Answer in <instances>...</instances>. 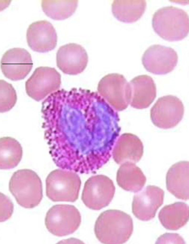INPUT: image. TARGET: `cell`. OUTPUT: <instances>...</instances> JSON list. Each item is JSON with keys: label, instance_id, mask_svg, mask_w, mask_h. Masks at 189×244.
<instances>
[{"label": "cell", "instance_id": "6da1fadb", "mask_svg": "<svg viewBox=\"0 0 189 244\" xmlns=\"http://www.w3.org/2000/svg\"><path fill=\"white\" fill-rule=\"evenodd\" d=\"M132 219L121 211L110 209L102 212L96 220L94 231L98 240L105 244H122L127 241L133 232Z\"/></svg>", "mask_w": 189, "mask_h": 244}, {"label": "cell", "instance_id": "7a4b0ae2", "mask_svg": "<svg viewBox=\"0 0 189 244\" xmlns=\"http://www.w3.org/2000/svg\"><path fill=\"white\" fill-rule=\"evenodd\" d=\"M152 24L155 32L169 41L181 40L189 32L188 14L183 10L172 5L157 10L153 16Z\"/></svg>", "mask_w": 189, "mask_h": 244}, {"label": "cell", "instance_id": "3957f363", "mask_svg": "<svg viewBox=\"0 0 189 244\" xmlns=\"http://www.w3.org/2000/svg\"><path fill=\"white\" fill-rule=\"evenodd\" d=\"M9 189L17 203L25 208L37 206L43 197L41 180L30 169H20L14 172L9 181Z\"/></svg>", "mask_w": 189, "mask_h": 244}, {"label": "cell", "instance_id": "277c9868", "mask_svg": "<svg viewBox=\"0 0 189 244\" xmlns=\"http://www.w3.org/2000/svg\"><path fill=\"white\" fill-rule=\"evenodd\" d=\"M46 183V196L53 202H73L78 198L81 181L75 172L55 170L48 175Z\"/></svg>", "mask_w": 189, "mask_h": 244}, {"label": "cell", "instance_id": "5b68a950", "mask_svg": "<svg viewBox=\"0 0 189 244\" xmlns=\"http://www.w3.org/2000/svg\"><path fill=\"white\" fill-rule=\"evenodd\" d=\"M81 217L78 210L73 205L57 204L48 210L45 219V224L48 231L58 237L72 234L79 228Z\"/></svg>", "mask_w": 189, "mask_h": 244}, {"label": "cell", "instance_id": "8992f818", "mask_svg": "<svg viewBox=\"0 0 189 244\" xmlns=\"http://www.w3.org/2000/svg\"><path fill=\"white\" fill-rule=\"evenodd\" d=\"M184 107L181 100L169 95L158 98L150 110V117L153 124L167 129L176 126L182 120Z\"/></svg>", "mask_w": 189, "mask_h": 244}, {"label": "cell", "instance_id": "52a82bcc", "mask_svg": "<svg viewBox=\"0 0 189 244\" xmlns=\"http://www.w3.org/2000/svg\"><path fill=\"white\" fill-rule=\"evenodd\" d=\"M61 83V75L54 68L40 66L26 81V90L30 97L38 102L58 90Z\"/></svg>", "mask_w": 189, "mask_h": 244}, {"label": "cell", "instance_id": "ba28073f", "mask_svg": "<svg viewBox=\"0 0 189 244\" xmlns=\"http://www.w3.org/2000/svg\"><path fill=\"white\" fill-rule=\"evenodd\" d=\"M104 176H92L86 182L82 193V200L85 206L93 210H99L108 206L114 197L115 188L110 179L103 184Z\"/></svg>", "mask_w": 189, "mask_h": 244}, {"label": "cell", "instance_id": "9c48e42d", "mask_svg": "<svg viewBox=\"0 0 189 244\" xmlns=\"http://www.w3.org/2000/svg\"><path fill=\"white\" fill-rule=\"evenodd\" d=\"M178 56L173 48L159 44L151 46L143 54L142 62L148 72L164 75L171 72L176 66Z\"/></svg>", "mask_w": 189, "mask_h": 244}, {"label": "cell", "instance_id": "30bf717a", "mask_svg": "<svg viewBox=\"0 0 189 244\" xmlns=\"http://www.w3.org/2000/svg\"><path fill=\"white\" fill-rule=\"evenodd\" d=\"M164 196V191L160 188L147 186L134 195L132 204L133 215L143 221L152 219L163 203Z\"/></svg>", "mask_w": 189, "mask_h": 244}, {"label": "cell", "instance_id": "8fae6325", "mask_svg": "<svg viewBox=\"0 0 189 244\" xmlns=\"http://www.w3.org/2000/svg\"><path fill=\"white\" fill-rule=\"evenodd\" d=\"M31 56L26 49L14 48L6 51L0 61L2 71L6 78L13 81L24 79L33 66Z\"/></svg>", "mask_w": 189, "mask_h": 244}, {"label": "cell", "instance_id": "7c38bea8", "mask_svg": "<svg viewBox=\"0 0 189 244\" xmlns=\"http://www.w3.org/2000/svg\"><path fill=\"white\" fill-rule=\"evenodd\" d=\"M88 57L81 45L71 43L61 46L56 55L57 66L64 73L76 75L81 73L86 68Z\"/></svg>", "mask_w": 189, "mask_h": 244}, {"label": "cell", "instance_id": "4fadbf2b", "mask_svg": "<svg viewBox=\"0 0 189 244\" xmlns=\"http://www.w3.org/2000/svg\"><path fill=\"white\" fill-rule=\"evenodd\" d=\"M26 38L29 46L33 51L40 52H48L56 47L57 36L52 25L46 20L32 22L26 31Z\"/></svg>", "mask_w": 189, "mask_h": 244}, {"label": "cell", "instance_id": "5bb4252c", "mask_svg": "<svg viewBox=\"0 0 189 244\" xmlns=\"http://www.w3.org/2000/svg\"><path fill=\"white\" fill-rule=\"evenodd\" d=\"M189 162L182 161L173 165L167 172V189L177 198L189 199Z\"/></svg>", "mask_w": 189, "mask_h": 244}, {"label": "cell", "instance_id": "9a60e30c", "mask_svg": "<svg viewBox=\"0 0 189 244\" xmlns=\"http://www.w3.org/2000/svg\"><path fill=\"white\" fill-rule=\"evenodd\" d=\"M130 94L140 108L148 107L156 96V88L153 79L147 75L136 76L129 82Z\"/></svg>", "mask_w": 189, "mask_h": 244}, {"label": "cell", "instance_id": "2e32d148", "mask_svg": "<svg viewBox=\"0 0 189 244\" xmlns=\"http://www.w3.org/2000/svg\"><path fill=\"white\" fill-rule=\"evenodd\" d=\"M158 217L166 229L178 230L184 226L189 220V206L181 202L165 206L160 211Z\"/></svg>", "mask_w": 189, "mask_h": 244}, {"label": "cell", "instance_id": "e0dca14e", "mask_svg": "<svg viewBox=\"0 0 189 244\" xmlns=\"http://www.w3.org/2000/svg\"><path fill=\"white\" fill-rule=\"evenodd\" d=\"M144 0H114L112 11L114 17L124 22L137 21L144 14L146 6Z\"/></svg>", "mask_w": 189, "mask_h": 244}, {"label": "cell", "instance_id": "ac0fdd59", "mask_svg": "<svg viewBox=\"0 0 189 244\" xmlns=\"http://www.w3.org/2000/svg\"><path fill=\"white\" fill-rule=\"evenodd\" d=\"M0 169H8L16 167L22 156V148L15 139L4 137L0 139Z\"/></svg>", "mask_w": 189, "mask_h": 244}, {"label": "cell", "instance_id": "d6986e66", "mask_svg": "<svg viewBox=\"0 0 189 244\" xmlns=\"http://www.w3.org/2000/svg\"><path fill=\"white\" fill-rule=\"evenodd\" d=\"M78 0H42V9L48 16L56 20L67 19L72 15L77 7Z\"/></svg>", "mask_w": 189, "mask_h": 244}, {"label": "cell", "instance_id": "ffe728a7", "mask_svg": "<svg viewBox=\"0 0 189 244\" xmlns=\"http://www.w3.org/2000/svg\"><path fill=\"white\" fill-rule=\"evenodd\" d=\"M0 113L7 112L14 107L17 101L16 92L12 85L5 80H0Z\"/></svg>", "mask_w": 189, "mask_h": 244}, {"label": "cell", "instance_id": "44dd1931", "mask_svg": "<svg viewBox=\"0 0 189 244\" xmlns=\"http://www.w3.org/2000/svg\"><path fill=\"white\" fill-rule=\"evenodd\" d=\"M14 210L13 204L10 199L0 193V222H4L11 217Z\"/></svg>", "mask_w": 189, "mask_h": 244}, {"label": "cell", "instance_id": "7402d4cb", "mask_svg": "<svg viewBox=\"0 0 189 244\" xmlns=\"http://www.w3.org/2000/svg\"><path fill=\"white\" fill-rule=\"evenodd\" d=\"M156 243L185 244L183 238L177 233H166L158 239Z\"/></svg>", "mask_w": 189, "mask_h": 244}]
</instances>
